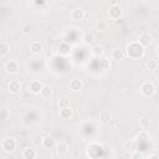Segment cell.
I'll return each instance as SVG.
<instances>
[{"mask_svg": "<svg viewBox=\"0 0 159 159\" xmlns=\"http://www.w3.org/2000/svg\"><path fill=\"white\" fill-rule=\"evenodd\" d=\"M86 16H87L86 11H84L83 9H81V7H76V9H73V10L71 11V19L75 20V21H81V20H83Z\"/></svg>", "mask_w": 159, "mask_h": 159, "instance_id": "obj_8", "label": "cell"}, {"mask_svg": "<svg viewBox=\"0 0 159 159\" xmlns=\"http://www.w3.org/2000/svg\"><path fill=\"white\" fill-rule=\"evenodd\" d=\"M149 138H150V135H149L145 130L139 132V133H137V135H135V139H142V140H147V139H149Z\"/></svg>", "mask_w": 159, "mask_h": 159, "instance_id": "obj_30", "label": "cell"}, {"mask_svg": "<svg viewBox=\"0 0 159 159\" xmlns=\"http://www.w3.org/2000/svg\"><path fill=\"white\" fill-rule=\"evenodd\" d=\"M124 56H125V53H124L123 50H120V48H114V50L112 51V58H113L114 61L123 60Z\"/></svg>", "mask_w": 159, "mask_h": 159, "instance_id": "obj_23", "label": "cell"}, {"mask_svg": "<svg viewBox=\"0 0 159 159\" xmlns=\"http://www.w3.org/2000/svg\"><path fill=\"white\" fill-rule=\"evenodd\" d=\"M99 67L102 70H108L109 68V60L108 58H99Z\"/></svg>", "mask_w": 159, "mask_h": 159, "instance_id": "obj_29", "label": "cell"}, {"mask_svg": "<svg viewBox=\"0 0 159 159\" xmlns=\"http://www.w3.org/2000/svg\"><path fill=\"white\" fill-rule=\"evenodd\" d=\"M56 153L58 157H66L67 153H68V145L65 143V142H60L56 144Z\"/></svg>", "mask_w": 159, "mask_h": 159, "instance_id": "obj_11", "label": "cell"}, {"mask_svg": "<svg viewBox=\"0 0 159 159\" xmlns=\"http://www.w3.org/2000/svg\"><path fill=\"white\" fill-rule=\"evenodd\" d=\"M20 70V65L17 61L15 60H9L5 62L4 65V71L7 73V75H16Z\"/></svg>", "mask_w": 159, "mask_h": 159, "instance_id": "obj_5", "label": "cell"}, {"mask_svg": "<svg viewBox=\"0 0 159 159\" xmlns=\"http://www.w3.org/2000/svg\"><path fill=\"white\" fill-rule=\"evenodd\" d=\"M16 147H17V142L12 137H5L1 140V149L5 153H12V152H15L16 150Z\"/></svg>", "mask_w": 159, "mask_h": 159, "instance_id": "obj_3", "label": "cell"}, {"mask_svg": "<svg viewBox=\"0 0 159 159\" xmlns=\"http://www.w3.org/2000/svg\"><path fill=\"white\" fill-rule=\"evenodd\" d=\"M111 119H112V116H111V113H109L108 111H102V112L99 113V122H101V123L107 124V123L111 122Z\"/></svg>", "mask_w": 159, "mask_h": 159, "instance_id": "obj_21", "label": "cell"}, {"mask_svg": "<svg viewBox=\"0 0 159 159\" xmlns=\"http://www.w3.org/2000/svg\"><path fill=\"white\" fill-rule=\"evenodd\" d=\"M58 114H60V117H61L62 119H70V118L73 116V112H72V109H71L70 106H68V107H62V108H60Z\"/></svg>", "mask_w": 159, "mask_h": 159, "instance_id": "obj_18", "label": "cell"}, {"mask_svg": "<svg viewBox=\"0 0 159 159\" xmlns=\"http://www.w3.org/2000/svg\"><path fill=\"white\" fill-rule=\"evenodd\" d=\"M144 46H142L139 43V41H133L129 42L127 46V56L129 58L137 60V58H142L144 56Z\"/></svg>", "mask_w": 159, "mask_h": 159, "instance_id": "obj_1", "label": "cell"}, {"mask_svg": "<svg viewBox=\"0 0 159 159\" xmlns=\"http://www.w3.org/2000/svg\"><path fill=\"white\" fill-rule=\"evenodd\" d=\"M122 14H123V10H122V7H120V5H118L116 1L109 6V9H108V16H109V19H112V20H118L120 16H122Z\"/></svg>", "mask_w": 159, "mask_h": 159, "instance_id": "obj_4", "label": "cell"}, {"mask_svg": "<svg viewBox=\"0 0 159 159\" xmlns=\"http://www.w3.org/2000/svg\"><path fill=\"white\" fill-rule=\"evenodd\" d=\"M52 56V51L51 50H47L46 51V58H48V57H51Z\"/></svg>", "mask_w": 159, "mask_h": 159, "instance_id": "obj_34", "label": "cell"}, {"mask_svg": "<svg viewBox=\"0 0 159 159\" xmlns=\"http://www.w3.org/2000/svg\"><path fill=\"white\" fill-rule=\"evenodd\" d=\"M36 157H37V152H36V149H34L31 147H26L22 150V158L24 159H35Z\"/></svg>", "mask_w": 159, "mask_h": 159, "instance_id": "obj_15", "label": "cell"}, {"mask_svg": "<svg viewBox=\"0 0 159 159\" xmlns=\"http://www.w3.org/2000/svg\"><path fill=\"white\" fill-rule=\"evenodd\" d=\"M89 51H91V55L93 57H97V58H101L104 55V48L101 45H93Z\"/></svg>", "mask_w": 159, "mask_h": 159, "instance_id": "obj_13", "label": "cell"}, {"mask_svg": "<svg viewBox=\"0 0 159 159\" xmlns=\"http://www.w3.org/2000/svg\"><path fill=\"white\" fill-rule=\"evenodd\" d=\"M43 51V45L40 41H32L30 43V52L32 55H40Z\"/></svg>", "mask_w": 159, "mask_h": 159, "instance_id": "obj_10", "label": "cell"}, {"mask_svg": "<svg viewBox=\"0 0 159 159\" xmlns=\"http://www.w3.org/2000/svg\"><path fill=\"white\" fill-rule=\"evenodd\" d=\"M22 32H24V34H27V32H30V27H29V26H25V27L22 29Z\"/></svg>", "mask_w": 159, "mask_h": 159, "instance_id": "obj_33", "label": "cell"}, {"mask_svg": "<svg viewBox=\"0 0 159 159\" xmlns=\"http://www.w3.org/2000/svg\"><path fill=\"white\" fill-rule=\"evenodd\" d=\"M138 41H139V43H140L142 46L148 47V46L152 43V36H150V34H148V32H143V34L139 35Z\"/></svg>", "mask_w": 159, "mask_h": 159, "instance_id": "obj_12", "label": "cell"}, {"mask_svg": "<svg viewBox=\"0 0 159 159\" xmlns=\"http://www.w3.org/2000/svg\"><path fill=\"white\" fill-rule=\"evenodd\" d=\"M82 40H83V43H84V45H93L94 41H96V36H94V34H92V32H86V34L83 35Z\"/></svg>", "mask_w": 159, "mask_h": 159, "instance_id": "obj_20", "label": "cell"}, {"mask_svg": "<svg viewBox=\"0 0 159 159\" xmlns=\"http://www.w3.org/2000/svg\"><path fill=\"white\" fill-rule=\"evenodd\" d=\"M40 96L43 98V99H50L51 98V96H52V88L50 87V86H43V88H42V91H41V93H40Z\"/></svg>", "mask_w": 159, "mask_h": 159, "instance_id": "obj_24", "label": "cell"}, {"mask_svg": "<svg viewBox=\"0 0 159 159\" xmlns=\"http://www.w3.org/2000/svg\"><path fill=\"white\" fill-rule=\"evenodd\" d=\"M43 83L40 81V80H32L30 83H29V91L32 93V94H40L42 88H43Z\"/></svg>", "mask_w": 159, "mask_h": 159, "instance_id": "obj_6", "label": "cell"}, {"mask_svg": "<svg viewBox=\"0 0 159 159\" xmlns=\"http://www.w3.org/2000/svg\"><path fill=\"white\" fill-rule=\"evenodd\" d=\"M150 124H152V118L149 116H142L139 118V125H140V128L147 129V128L150 127Z\"/></svg>", "mask_w": 159, "mask_h": 159, "instance_id": "obj_19", "label": "cell"}, {"mask_svg": "<svg viewBox=\"0 0 159 159\" xmlns=\"http://www.w3.org/2000/svg\"><path fill=\"white\" fill-rule=\"evenodd\" d=\"M68 88H70L71 91H73V92L81 91V89L83 88V82H82V80H80V78H72V80L70 81V83H68Z\"/></svg>", "mask_w": 159, "mask_h": 159, "instance_id": "obj_9", "label": "cell"}, {"mask_svg": "<svg viewBox=\"0 0 159 159\" xmlns=\"http://www.w3.org/2000/svg\"><path fill=\"white\" fill-rule=\"evenodd\" d=\"M41 145H42L43 148H46V149H52V148L56 147V142H55L53 137L46 135V137L42 138V144H41Z\"/></svg>", "mask_w": 159, "mask_h": 159, "instance_id": "obj_14", "label": "cell"}, {"mask_svg": "<svg viewBox=\"0 0 159 159\" xmlns=\"http://www.w3.org/2000/svg\"><path fill=\"white\" fill-rule=\"evenodd\" d=\"M130 158H132V159H143V158H145V155H144L142 152L134 150V152H132V154H130Z\"/></svg>", "mask_w": 159, "mask_h": 159, "instance_id": "obj_31", "label": "cell"}, {"mask_svg": "<svg viewBox=\"0 0 159 159\" xmlns=\"http://www.w3.org/2000/svg\"><path fill=\"white\" fill-rule=\"evenodd\" d=\"M147 67H148V70H150V71H155L157 68H158V61L157 60H149L148 62H147Z\"/></svg>", "mask_w": 159, "mask_h": 159, "instance_id": "obj_27", "label": "cell"}, {"mask_svg": "<svg viewBox=\"0 0 159 159\" xmlns=\"http://www.w3.org/2000/svg\"><path fill=\"white\" fill-rule=\"evenodd\" d=\"M0 117H1V120L2 122H6L9 118H10V109L5 106H2L0 108Z\"/></svg>", "mask_w": 159, "mask_h": 159, "instance_id": "obj_26", "label": "cell"}, {"mask_svg": "<svg viewBox=\"0 0 159 159\" xmlns=\"http://www.w3.org/2000/svg\"><path fill=\"white\" fill-rule=\"evenodd\" d=\"M124 149L127 150V152H134V150H137V142L134 140V139H129V140H127L125 143H124Z\"/></svg>", "mask_w": 159, "mask_h": 159, "instance_id": "obj_25", "label": "cell"}, {"mask_svg": "<svg viewBox=\"0 0 159 159\" xmlns=\"http://www.w3.org/2000/svg\"><path fill=\"white\" fill-rule=\"evenodd\" d=\"M57 104H58V108H62V107H68V106H70V99H68L67 97H61V98L58 99Z\"/></svg>", "mask_w": 159, "mask_h": 159, "instance_id": "obj_28", "label": "cell"}, {"mask_svg": "<svg viewBox=\"0 0 159 159\" xmlns=\"http://www.w3.org/2000/svg\"><path fill=\"white\" fill-rule=\"evenodd\" d=\"M10 53V45L6 41H1L0 43V56L2 60H5Z\"/></svg>", "mask_w": 159, "mask_h": 159, "instance_id": "obj_17", "label": "cell"}, {"mask_svg": "<svg viewBox=\"0 0 159 159\" xmlns=\"http://www.w3.org/2000/svg\"><path fill=\"white\" fill-rule=\"evenodd\" d=\"M155 53H157V56L159 57V45H158V46L155 47Z\"/></svg>", "mask_w": 159, "mask_h": 159, "instance_id": "obj_35", "label": "cell"}, {"mask_svg": "<svg viewBox=\"0 0 159 159\" xmlns=\"http://www.w3.org/2000/svg\"><path fill=\"white\" fill-rule=\"evenodd\" d=\"M34 143H35V144H42V138H41V137H36V138L34 139Z\"/></svg>", "mask_w": 159, "mask_h": 159, "instance_id": "obj_32", "label": "cell"}, {"mask_svg": "<svg viewBox=\"0 0 159 159\" xmlns=\"http://www.w3.org/2000/svg\"><path fill=\"white\" fill-rule=\"evenodd\" d=\"M149 158H159V155H157V154H152V155H149Z\"/></svg>", "mask_w": 159, "mask_h": 159, "instance_id": "obj_36", "label": "cell"}, {"mask_svg": "<svg viewBox=\"0 0 159 159\" xmlns=\"http://www.w3.org/2000/svg\"><path fill=\"white\" fill-rule=\"evenodd\" d=\"M94 27L98 32H104L107 29H108V22L104 21V20H98L96 24H94Z\"/></svg>", "mask_w": 159, "mask_h": 159, "instance_id": "obj_22", "label": "cell"}, {"mask_svg": "<svg viewBox=\"0 0 159 159\" xmlns=\"http://www.w3.org/2000/svg\"><path fill=\"white\" fill-rule=\"evenodd\" d=\"M57 52H58V55H61V56H68V55L71 53V46H70L67 42H61V43L58 45Z\"/></svg>", "mask_w": 159, "mask_h": 159, "instance_id": "obj_16", "label": "cell"}, {"mask_svg": "<svg viewBox=\"0 0 159 159\" xmlns=\"http://www.w3.org/2000/svg\"><path fill=\"white\" fill-rule=\"evenodd\" d=\"M139 91H140V94H142L143 97L150 98V97H153V96L155 94L157 88H155V86H154L153 82H150V81H144V82L140 83Z\"/></svg>", "mask_w": 159, "mask_h": 159, "instance_id": "obj_2", "label": "cell"}, {"mask_svg": "<svg viewBox=\"0 0 159 159\" xmlns=\"http://www.w3.org/2000/svg\"><path fill=\"white\" fill-rule=\"evenodd\" d=\"M21 88H22V84H21V82L19 80H11L9 82V84H7V91L10 93H12V94L19 93L21 91Z\"/></svg>", "mask_w": 159, "mask_h": 159, "instance_id": "obj_7", "label": "cell"}]
</instances>
